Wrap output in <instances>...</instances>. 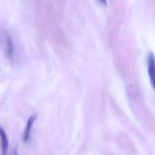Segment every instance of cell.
<instances>
[{
  "label": "cell",
  "mask_w": 155,
  "mask_h": 155,
  "mask_svg": "<svg viewBox=\"0 0 155 155\" xmlns=\"http://www.w3.org/2000/svg\"><path fill=\"white\" fill-rule=\"evenodd\" d=\"M147 67L151 84L155 90V57L153 53H150L147 56Z\"/></svg>",
  "instance_id": "1"
},
{
  "label": "cell",
  "mask_w": 155,
  "mask_h": 155,
  "mask_svg": "<svg viewBox=\"0 0 155 155\" xmlns=\"http://www.w3.org/2000/svg\"><path fill=\"white\" fill-rule=\"evenodd\" d=\"M36 114H34L33 115H31L28 120H27V123H26V126H25V133H24V142L25 143H27L30 139V134H31V130H32V127H33V124L35 123V121L36 120Z\"/></svg>",
  "instance_id": "2"
},
{
  "label": "cell",
  "mask_w": 155,
  "mask_h": 155,
  "mask_svg": "<svg viewBox=\"0 0 155 155\" xmlns=\"http://www.w3.org/2000/svg\"><path fill=\"white\" fill-rule=\"evenodd\" d=\"M0 146H1V153L2 155H7L8 150V138L6 136V134L5 130L0 127Z\"/></svg>",
  "instance_id": "3"
},
{
  "label": "cell",
  "mask_w": 155,
  "mask_h": 155,
  "mask_svg": "<svg viewBox=\"0 0 155 155\" xmlns=\"http://www.w3.org/2000/svg\"><path fill=\"white\" fill-rule=\"evenodd\" d=\"M5 54L6 56L12 60L13 59V55H14V43L13 40L11 38V36L9 35H5Z\"/></svg>",
  "instance_id": "4"
},
{
  "label": "cell",
  "mask_w": 155,
  "mask_h": 155,
  "mask_svg": "<svg viewBox=\"0 0 155 155\" xmlns=\"http://www.w3.org/2000/svg\"><path fill=\"white\" fill-rule=\"evenodd\" d=\"M99 2L102 4V5H106V0H99Z\"/></svg>",
  "instance_id": "5"
},
{
  "label": "cell",
  "mask_w": 155,
  "mask_h": 155,
  "mask_svg": "<svg viewBox=\"0 0 155 155\" xmlns=\"http://www.w3.org/2000/svg\"><path fill=\"white\" fill-rule=\"evenodd\" d=\"M15 155H18V153H17V149H15Z\"/></svg>",
  "instance_id": "6"
}]
</instances>
